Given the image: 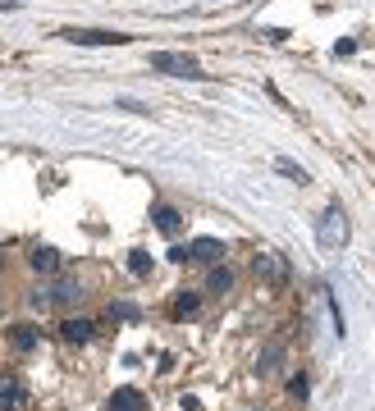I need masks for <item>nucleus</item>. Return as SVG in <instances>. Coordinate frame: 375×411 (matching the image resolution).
<instances>
[{
	"mask_svg": "<svg viewBox=\"0 0 375 411\" xmlns=\"http://www.w3.org/2000/svg\"><path fill=\"white\" fill-rule=\"evenodd\" d=\"M348 215H343V206H325V215L316 220V242H321L325 251H334V247H343L348 242Z\"/></svg>",
	"mask_w": 375,
	"mask_h": 411,
	"instance_id": "nucleus-1",
	"label": "nucleus"
},
{
	"mask_svg": "<svg viewBox=\"0 0 375 411\" xmlns=\"http://www.w3.org/2000/svg\"><path fill=\"white\" fill-rule=\"evenodd\" d=\"M169 261H179V266H184V261H197V266H220V261H225V242H220V238H192L188 247H174V251H169Z\"/></svg>",
	"mask_w": 375,
	"mask_h": 411,
	"instance_id": "nucleus-2",
	"label": "nucleus"
},
{
	"mask_svg": "<svg viewBox=\"0 0 375 411\" xmlns=\"http://www.w3.org/2000/svg\"><path fill=\"white\" fill-rule=\"evenodd\" d=\"M60 37L73 46H124V42H133L129 32H105V28H64Z\"/></svg>",
	"mask_w": 375,
	"mask_h": 411,
	"instance_id": "nucleus-3",
	"label": "nucleus"
},
{
	"mask_svg": "<svg viewBox=\"0 0 375 411\" xmlns=\"http://www.w3.org/2000/svg\"><path fill=\"white\" fill-rule=\"evenodd\" d=\"M151 68H156V73H169V78H201L197 60H192V55H179V51H156L151 55Z\"/></svg>",
	"mask_w": 375,
	"mask_h": 411,
	"instance_id": "nucleus-4",
	"label": "nucleus"
},
{
	"mask_svg": "<svg viewBox=\"0 0 375 411\" xmlns=\"http://www.w3.org/2000/svg\"><path fill=\"white\" fill-rule=\"evenodd\" d=\"M252 270H256V279L270 283V288H284L288 283V261L280 256V251H261V256L252 261Z\"/></svg>",
	"mask_w": 375,
	"mask_h": 411,
	"instance_id": "nucleus-5",
	"label": "nucleus"
},
{
	"mask_svg": "<svg viewBox=\"0 0 375 411\" xmlns=\"http://www.w3.org/2000/svg\"><path fill=\"white\" fill-rule=\"evenodd\" d=\"M28 403V388H23V379H14V375H0V411H18Z\"/></svg>",
	"mask_w": 375,
	"mask_h": 411,
	"instance_id": "nucleus-6",
	"label": "nucleus"
},
{
	"mask_svg": "<svg viewBox=\"0 0 375 411\" xmlns=\"http://www.w3.org/2000/svg\"><path fill=\"white\" fill-rule=\"evenodd\" d=\"M105 411H147V398H142L138 388H114Z\"/></svg>",
	"mask_w": 375,
	"mask_h": 411,
	"instance_id": "nucleus-7",
	"label": "nucleus"
},
{
	"mask_svg": "<svg viewBox=\"0 0 375 411\" xmlns=\"http://www.w3.org/2000/svg\"><path fill=\"white\" fill-rule=\"evenodd\" d=\"M151 220H156V229L165 233V238H174V233L184 229V215H179L174 206H156V210H151Z\"/></svg>",
	"mask_w": 375,
	"mask_h": 411,
	"instance_id": "nucleus-8",
	"label": "nucleus"
},
{
	"mask_svg": "<svg viewBox=\"0 0 375 411\" xmlns=\"http://www.w3.org/2000/svg\"><path fill=\"white\" fill-rule=\"evenodd\" d=\"M51 292H55V306H83V297H88L83 283H73V279H60Z\"/></svg>",
	"mask_w": 375,
	"mask_h": 411,
	"instance_id": "nucleus-9",
	"label": "nucleus"
},
{
	"mask_svg": "<svg viewBox=\"0 0 375 411\" xmlns=\"http://www.w3.org/2000/svg\"><path fill=\"white\" fill-rule=\"evenodd\" d=\"M60 334H64V342H92L96 325H92V320H78V316H69V320L60 325Z\"/></svg>",
	"mask_w": 375,
	"mask_h": 411,
	"instance_id": "nucleus-10",
	"label": "nucleus"
},
{
	"mask_svg": "<svg viewBox=\"0 0 375 411\" xmlns=\"http://www.w3.org/2000/svg\"><path fill=\"white\" fill-rule=\"evenodd\" d=\"M206 292H215V297L234 292V270H229V266H210V274H206Z\"/></svg>",
	"mask_w": 375,
	"mask_h": 411,
	"instance_id": "nucleus-11",
	"label": "nucleus"
},
{
	"mask_svg": "<svg viewBox=\"0 0 375 411\" xmlns=\"http://www.w3.org/2000/svg\"><path fill=\"white\" fill-rule=\"evenodd\" d=\"M9 342H14V352H32L42 342V334H37V325H14L9 329Z\"/></svg>",
	"mask_w": 375,
	"mask_h": 411,
	"instance_id": "nucleus-12",
	"label": "nucleus"
},
{
	"mask_svg": "<svg viewBox=\"0 0 375 411\" xmlns=\"http://www.w3.org/2000/svg\"><path fill=\"white\" fill-rule=\"evenodd\" d=\"M32 270L37 274H55V270H60V251H55V247H37L32 251Z\"/></svg>",
	"mask_w": 375,
	"mask_h": 411,
	"instance_id": "nucleus-13",
	"label": "nucleus"
},
{
	"mask_svg": "<svg viewBox=\"0 0 375 411\" xmlns=\"http://www.w3.org/2000/svg\"><path fill=\"white\" fill-rule=\"evenodd\" d=\"M197 311H201V297H197V292H179V297H174V320H192Z\"/></svg>",
	"mask_w": 375,
	"mask_h": 411,
	"instance_id": "nucleus-14",
	"label": "nucleus"
},
{
	"mask_svg": "<svg viewBox=\"0 0 375 411\" xmlns=\"http://www.w3.org/2000/svg\"><path fill=\"white\" fill-rule=\"evenodd\" d=\"M280 361H284V347L270 342V347L261 352V361H256V370H261V375H280Z\"/></svg>",
	"mask_w": 375,
	"mask_h": 411,
	"instance_id": "nucleus-15",
	"label": "nucleus"
},
{
	"mask_svg": "<svg viewBox=\"0 0 375 411\" xmlns=\"http://www.w3.org/2000/svg\"><path fill=\"white\" fill-rule=\"evenodd\" d=\"M275 174H284V179H293V183H311L306 179V169L297 160H288V155H280V160H275Z\"/></svg>",
	"mask_w": 375,
	"mask_h": 411,
	"instance_id": "nucleus-16",
	"label": "nucleus"
},
{
	"mask_svg": "<svg viewBox=\"0 0 375 411\" xmlns=\"http://www.w3.org/2000/svg\"><path fill=\"white\" fill-rule=\"evenodd\" d=\"M129 270L138 274V279H147V274H151V256H147V251H129Z\"/></svg>",
	"mask_w": 375,
	"mask_h": 411,
	"instance_id": "nucleus-17",
	"label": "nucleus"
},
{
	"mask_svg": "<svg viewBox=\"0 0 375 411\" xmlns=\"http://www.w3.org/2000/svg\"><path fill=\"white\" fill-rule=\"evenodd\" d=\"M306 388H311V384H306V375L297 370V375L288 379V398H293V403H302V398H306Z\"/></svg>",
	"mask_w": 375,
	"mask_h": 411,
	"instance_id": "nucleus-18",
	"label": "nucleus"
}]
</instances>
